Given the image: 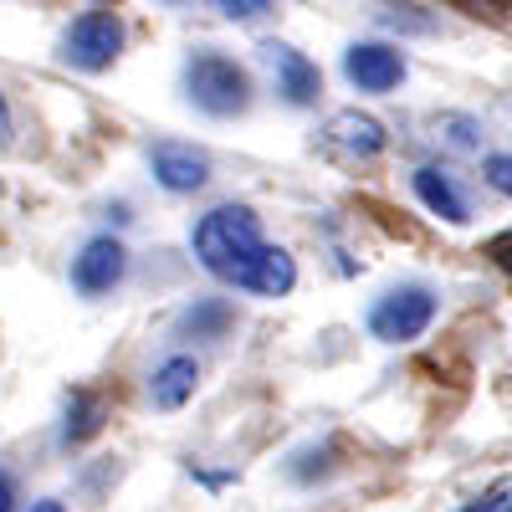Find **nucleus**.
I'll list each match as a JSON object with an SVG mask.
<instances>
[{
    "label": "nucleus",
    "instance_id": "1",
    "mask_svg": "<svg viewBox=\"0 0 512 512\" xmlns=\"http://www.w3.org/2000/svg\"><path fill=\"white\" fill-rule=\"evenodd\" d=\"M190 246H195V262H200L210 277L241 292L251 262H256V256H262V246H267L262 216H256L251 205H216V210H205V216L195 221Z\"/></svg>",
    "mask_w": 512,
    "mask_h": 512
},
{
    "label": "nucleus",
    "instance_id": "2",
    "mask_svg": "<svg viewBox=\"0 0 512 512\" xmlns=\"http://www.w3.org/2000/svg\"><path fill=\"white\" fill-rule=\"evenodd\" d=\"M180 82H185V98H190L205 118H236V113L251 108V72H246L236 57L216 52V47L190 52Z\"/></svg>",
    "mask_w": 512,
    "mask_h": 512
},
{
    "label": "nucleus",
    "instance_id": "3",
    "mask_svg": "<svg viewBox=\"0 0 512 512\" xmlns=\"http://www.w3.org/2000/svg\"><path fill=\"white\" fill-rule=\"evenodd\" d=\"M441 313V297L420 282H405V287H390L369 308V333L379 344H415V338L436 323Z\"/></svg>",
    "mask_w": 512,
    "mask_h": 512
},
{
    "label": "nucleus",
    "instance_id": "4",
    "mask_svg": "<svg viewBox=\"0 0 512 512\" xmlns=\"http://www.w3.org/2000/svg\"><path fill=\"white\" fill-rule=\"evenodd\" d=\"M123 52V21L108 6H88L62 31V62L77 72H108Z\"/></svg>",
    "mask_w": 512,
    "mask_h": 512
},
{
    "label": "nucleus",
    "instance_id": "5",
    "mask_svg": "<svg viewBox=\"0 0 512 512\" xmlns=\"http://www.w3.org/2000/svg\"><path fill=\"white\" fill-rule=\"evenodd\" d=\"M262 67L272 72V88L287 108H313L318 93H323V72L308 52H297L292 41H262Z\"/></svg>",
    "mask_w": 512,
    "mask_h": 512
},
{
    "label": "nucleus",
    "instance_id": "6",
    "mask_svg": "<svg viewBox=\"0 0 512 512\" xmlns=\"http://www.w3.org/2000/svg\"><path fill=\"white\" fill-rule=\"evenodd\" d=\"M384 144H390V134H384V123L374 113H359V108H344L333 113L323 123V149L349 159V164H374L384 154Z\"/></svg>",
    "mask_w": 512,
    "mask_h": 512
},
{
    "label": "nucleus",
    "instance_id": "7",
    "mask_svg": "<svg viewBox=\"0 0 512 512\" xmlns=\"http://www.w3.org/2000/svg\"><path fill=\"white\" fill-rule=\"evenodd\" d=\"M405 57L400 47H390V41H354V47L344 52V77H349V88L359 93H395L400 82H405Z\"/></svg>",
    "mask_w": 512,
    "mask_h": 512
},
{
    "label": "nucleus",
    "instance_id": "8",
    "mask_svg": "<svg viewBox=\"0 0 512 512\" xmlns=\"http://www.w3.org/2000/svg\"><path fill=\"white\" fill-rule=\"evenodd\" d=\"M123 272H128V251H123V241H113V236H93L88 246L72 256V287H77L82 297L113 292V287L123 282Z\"/></svg>",
    "mask_w": 512,
    "mask_h": 512
},
{
    "label": "nucleus",
    "instance_id": "9",
    "mask_svg": "<svg viewBox=\"0 0 512 512\" xmlns=\"http://www.w3.org/2000/svg\"><path fill=\"white\" fill-rule=\"evenodd\" d=\"M149 169H154L159 190H169V195H195L210 180V159L190 144H175V139H159L149 149Z\"/></svg>",
    "mask_w": 512,
    "mask_h": 512
},
{
    "label": "nucleus",
    "instance_id": "10",
    "mask_svg": "<svg viewBox=\"0 0 512 512\" xmlns=\"http://www.w3.org/2000/svg\"><path fill=\"white\" fill-rule=\"evenodd\" d=\"M410 190H415V200H420L425 210H431V216H441L446 226H466V221H472V205H466L461 185L446 175V169L420 164L415 175H410Z\"/></svg>",
    "mask_w": 512,
    "mask_h": 512
},
{
    "label": "nucleus",
    "instance_id": "11",
    "mask_svg": "<svg viewBox=\"0 0 512 512\" xmlns=\"http://www.w3.org/2000/svg\"><path fill=\"white\" fill-rule=\"evenodd\" d=\"M195 390H200V364H195L190 354H169V359L154 369V379H149L154 410H185V405L195 400Z\"/></svg>",
    "mask_w": 512,
    "mask_h": 512
},
{
    "label": "nucleus",
    "instance_id": "12",
    "mask_svg": "<svg viewBox=\"0 0 512 512\" xmlns=\"http://www.w3.org/2000/svg\"><path fill=\"white\" fill-rule=\"evenodd\" d=\"M108 425V400L98 390H72L67 395V410H62V446H82L93 441Z\"/></svg>",
    "mask_w": 512,
    "mask_h": 512
},
{
    "label": "nucleus",
    "instance_id": "13",
    "mask_svg": "<svg viewBox=\"0 0 512 512\" xmlns=\"http://www.w3.org/2000/svg\"><path fill=\"white\" fill-rule=\"evenodd\" d=\"M236 323V308L226 297H195V303L180 313L175 333L180 338H226V328Z\"/></svg>",
    "mask_w": 512,
    "mask_h": 512
},
{
    "label": "nucleus",
    "instance_id": "14",
    "mask_svg": "<svg viewBox=\"0 0 512 512\" xmlns=\"http://www.w3.org/2000/svg\"><path fill=\"white\" fill-rule=\"evenodd\" d=\"M436 139H446L456 154H477V149H482V128H477V118L451 113V118H441V123H436Z\"/></svg>",
    "mask_w": 512,
    "mask_h": 512
},
{
    "label": "nucleus",
    "instance_id": "15",
    "mask_svg": "<svg viewBox=\"0 0 512 512\" xmlns=\"http://www.w3.org/2000/svg\"><path fill=\"white\" fill-rule=\"evenodd\" d=\"M374 21H379V26H390V31H420V36H425V31H436L431 16H415V6H379Z\"/></svg>",
    "mask_w": 512,
    "mask_h": 512
},
{
    "label": "nucleus",
    "instance_id": "16",
    "mask_svg": "<svg viewBox=\"0 0 512 512\" xmlns=\"http://www.w3.org/2000/svg\"><path fill=\"white\" fill-rule=\"evenodd\" d=\"M226 21H241V26H251V21H262V16H272L277 11V0H210Z\"/></svg>",
    "mask_w": 512,
    "mask_h": 512
},
{
    "label": "nucleus",
    "instance_id": "17",
    "mask_svg": "<svg viewBox=\"0 0 512 512\" xmlns=\"http://www.w3.org/2000/svg\"><path fill=\"white\" fill-rule=\"evenodd\" d=\"M482 180H487L497 195L512 200V154H492V159H482Z\"/></svg>",
    "mask_w": 512,
    "mask_h": 512
},
{
    "label": "nucleus",
    "instance_id": "18",
    "mask_svg": "<svg viewBox=\"0 0 512 512\" xmlns=\"http://www.w3.org/2000/svg\"><path fill=\"white\" fill-rule=\"evenodd\" d=\"M451 6H461L466 16H487V21H507L512 16V0H451Z\"/></svg>",
    "mask_w": 512,
    "mask_h": 512
},
{
    "label": "nucleus",
    "instance_id": "19",
    "mask_svg": "<svg viewBox=\"0 0 512 512\" xmlns=\"http://www.w3.org/2000/svg\"><path fill=\"white\" fill-rule=\"evenodd\" d=\"M472 512H512V487H492V492H477L466 502Z\"/></svg>",
    "mask_w": 512,
    "mask_h": 512
},
{
    "label": "nucleus",
    "instance_id": "20",
    "mask_svg": "<svg viewBox=\"0 0 512 512\" xmlns=\"http://www.w3.org/2000/svg\"><path fill=\"white\" fill-rule=\"evenodd\" d=\"M487 256H492V262H497V267H502V272L512 277V231L492 236V241H487Z\"/></svg>",
    "mask_w": 512,
    "mask_h": 512
},
{
    "label": "nucleus",
    "instance_id": "21",
    "mask_svg": "<svg viewBox=\"0 0 512 512\" xmlns=\"http://www.w3.org/2000/svg\"><path fill=\"white\" fill-rule=\"evenodd\" d=\"M11 134H16V118H11V98L0 93V149H11Z\"/></svg>",
    "mask_w": 512,
    "mask_h": 512
},
{
    "label": "nucleus",
    "instance_id": "22",
    "mask_svg": "<svg viewBox=\"0 0 512 512\" xmlns=\"http://www.w3.org/2000/svg\"><path fill=\"white\" fill-rule=\"evenodd\" d=\"M6 507H16V482L0 472V512H6Z\"/></svg>",
    "mask_w": 512,
    "mask_h": 512
},
{
    "label": "nucleus",
    "instance_id": "23",
    "mask_svg": "<svg viewBox=\"0 0 512 512\" xmlns=\"http://www.w3.org/2000/svg\"><path fill=\"white\" fill-rule=\"evenodd\" d=\"M159 6H190V0H159Z\"/></svg>",
    "mask_w": 512,
    "mask_h": 512
}]
</instances>
